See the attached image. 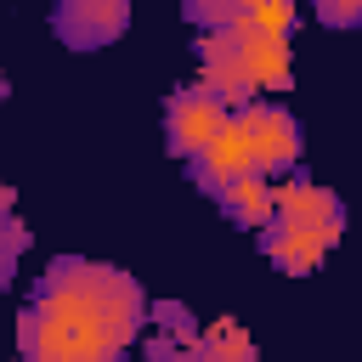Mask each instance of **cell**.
<instances>
[{
  "label": "cell",
  "mask_w": 362,
  "mask_h": 362,
  "mask_svg": "<svg viewBox=\"0 0 362 362\" xmlns=\"http://www.w3.org/2000/svg\"><path fill=\"white\" fill-rule=\"evenodd\" d=\"M147 328L136 272L90 255H57L17 311V362H130Z\"/></svg>",
  "instance_id": "obj_1"
},
{
  "label": "cell",
  "mask_w": 362,
  "mask_h": 362,
  "mask_svg": "<svg viewBox=\"0 0 362 362\" xmlns=\"http://www.w3.org/2000/svg\"><path fill=\"white\" fill-rule=\"evenodd\" d=\"M232 136L243 141L249 153V170L260 181H283L300 170V153H305V130L300 119L283 107V102H249L232 113Z\"/></svg>",
  "instance_id": "obj_2"
},
{
  "label": "cell",
  "mask_w": 362,
  "mask_h": 362,
  "mask_svg": "<svg viewBox=\"0 0 362 362\" xmlns=\"http://www.w3.org/2000/svg\"><path fill=\"white\" fill-rule=\"evenodd\" d=\"M272 221L311 238V243H322V249H334L339 232H345V204H339L334 187H317L305 170H294V175L272 181Z\"/></svg>",
  "instance_id": "obj_3"
},
{
  "label": "cell",
  "mask_w": 362,
  "mask_h": 362,
  "mask_svg": "<svg viewBox=\"0 0 362 362\" xmlns=\"http://www.w3.org/2000/svg\"><path fill=\"white\" fill-rule=\"evenodd\" d=\"M181 17L198 28V34H277V40H294L300 28V11L283 6V0H187Z\"/></svg>",
  "instance_id": "obj_4"
},
{
  "label": "cell",
  "mask_w": 362,
  "mask_h": 362,
  "mask_svg": "<svg viewBox=\"0 0 362 362\" xmlns=\"http://www.w3.org/2000/svg\"><path fill=\"white\" fill-rule=\"evenodd\" d=\"M221 124H226V107H221L209 90H198L192 79L164 96V153H170V158L192 164V158L221 136Z\"/></svg>",
  "instance_id": "obj_5"
},
{
  "label": "cell",
  "mask_w": 362,
  "mask_h": 362,
  "mask_svg": "<svg viewBox=\"0 0 362 362\" xmlns=\"http://www.w3.org/2000/svg\"><path fill=\"white\" fill-rule=\"evenodd\" d=\"M45 23H51L57 45H68V51H102V45H113L130 28V6L124 0H57Z\"/></svg>",
  "instance_id": "obj_6"
},
{
  "label": "cell",
  "mask_w": 362,
  "mask_h": 362,
  "mask_svg": "<svg viewBox=\"0 0 362 362\" xmlns=\"http://www.w3.org/2000/svg\"><path fill=\"white\" fill-rule=\"evenodd\" d=\"M192 57H198V79H192V85L209 90L226 113L260 102L255 85H249V68H243V51H238L232 34H198V40H192Z\"/></svg>",
  "instance_id": "obj_7"
},
{
  "label": "cell",
  "mask_w": 362,
  "mask_h": 362,
  "mask_svg": "<svg viewBox=\"0 0 362 362\" xmlns=\"http://www.w3.org/2000/svg\"><path fill=\"white\" fill-rule=\"evenodd\" d=\"M192 170V181H198V192H209V198H221L226 187H238V181H249L255 170H249V153H243V141L232 136V113H226V124H221V136L187 164Z\"/></svg>",
  "instance_id": "obj_8"
},
{
  "label": "cell",
  "mask_w": 362,
  "mask_h": 362,
  "mask_svg": "<svg viewBox=\"0 0 362 362\" xmlns=\"http://www.w3.org/2000/svg\"><path fill=\"white\" fill-rule=\"evenodd\" d=\"M255 243H260V255H266L283 277H311V272L328 260L322 243H311V238H300V232H288V226H277V221H266V226L255 232Z\"/></svg>",
  "instance_id": "obj_9"
},
{
  "label": "cell",
  "mask_w": 362,
  "mask_h": 362,
  "mask_svg": "<svg viewBox=\"0 0 362 362\" xmlns=\"http://www.w3.org/2000/svg\"><path fill=\"white\" fill-rule=\"evenodd\" d=\"M215 209L226 215V226H243V232H260V226L272 221V181H260V175H249V181H238V187H226V192L215 198Z\"/></svg>",
  "instance_id": "obj_10"
},
{
  "label": "cell",
  "mask_w": 362,
  "mask_h": 362,
  "mask_svg": "<svg viewBox=\"0 0 362 362\" xmlns=\"http://www.w3.org/2000/svg\"><path fill=\"white\" fill-rule=\"evenodd\" d=\"M198 345H204L209 362H260V351H255V339H249V328L238 317H215L198 334Z\"/></svg>",
  "instance_id": "obj_11"
},
{
  "label": "cell",
  "mask_w": 362,
  "mask_h": 362,
  "mask_svg": "<svg viewBox=\"0 0 362 362\" xmlns=\"http://www.w3.org/2000/svg\"><path fill=\"white\" fill-rule=\"evenodd\" d=\"M28 243H34V238H28V226H23L17 215H6V221H0V288L17 277V260L28 255Z\"/></svg>",
  "instance_id": "obj_12"
},
{
  "label": "cell",
  "mask_w": 362,
  "mask_h": 362,
  "mask_svg": "<svg viewBox=\"0 0 362 362\" xmlns=\"http://www.w3.org/2000/svg\"><path fill=\"white\" fill-rule=\"evenodd\" d=\"M317 23L322 28H356L362 23V0H317Z\"/></svg>",
  "instance_id": "obj_13"
},
{
  "label": "cell",
  "mask_w": 362,
  "mask_h": 362,
  "mask_svg": "<svg viewBox=\"0 0 362 362\" xmlns=\"http://www.w3.org/2000/svg\"><path fill=\"white\" fill-rule=\"evenodd\" d=\"M6 215H17V192L0 181V221H6Z\"/></svg>",
  "instance_id": "obj_14"
},
{
  "label": "cell",
  "mask_w": 362,
  "mask_h": 362,
  "mask_svg": "<svg viewBox=\"0 0 362 362\" xmlns=\"http://www.w3.org/2000/svg\"><path fill=\"white\" fill-rule=\"evenodd\" d=\"M6 96H11V79H6V68H0V102H6Z\"/></svg>",
  "instance_id": "obj_15"
}]
</instances>
